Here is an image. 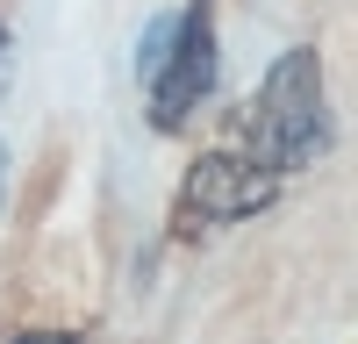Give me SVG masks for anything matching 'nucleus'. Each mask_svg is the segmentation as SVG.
Here are the masks:
<instances>
[{
	"mask_svg": "<svg viewBox=\"0 0 358 344\" xmlns=\"http://www.w3.org/2000/svg\"><path fill=\"white\" fill-rule=\"evenodd\" d=\"M322 143H330V115H322V65L315 50H287L265 72L251 122H244V158H258L265 172H301Z\"/></svg>",
	"mask_w": 358,
	"mask_h": 344,
	"instance_id": "f257e3e1",
	"label": "nucleus"
},
{
	"mask_svg": "<svg viewBox=\"0 0 358 344\" xmlns=\"http://www.w3.org/2000/svg\"><path fill=\"white\" fill-rule=\"evenodd\" d=\"M280 201V172H265L258 158L244 151H208L187 165V187H179V208H172V229H222V222H244L258 208H273Z\"/></svg>",
	"mask_w": 358,
	"mask_h": 344,
	"instance_id": "f03ea898",
	"label": "nucleus"
},
{
	"mask_svg": "<svg viewBox=\"0 0 358 344\" xmlns=\"http://www.w3.org/2000/svg\"><path fill=\"white\" fill-rule=\"evenodd\" d=\"M143 86H151V122L158 129H179L208 101V86H215V8H208V0H194V8L172 22V43H165L158 72Z\"/></svg>",
	"mask_w": 358,
	"mask_h": 344,
	"instance_id": "7ed1b4c3",
	"label": "nucleus"
},
{
	"mask_svg": "<svg viewBox=\"0 0 358 344\" xmlns=\"http://www.w3.org/2000/svg\"><path fill=\"white\" fill-rule=\"evenodd\" d=\"M15 344H79V337H65V330H29V337H15Z\"/></svg>",
	"mask_w": 358,
	"mask_h": 344,
	"instance_id": "20e7f679",
	"label": "nucleus"
},
{
	"mask_svg": "<svg viewBox=\"0 0 358 344\" xmlns=\"http://www.w3.org/2000/svg\"><path fill=\"white\" fill-rule=\"evenodd\" d=\"M0 180H8V143H0Z\"/></svg>",
	"mask_w": 358,
	"mask_h": 344,
	"instance_id": "39448f33",
	"label": "nucleus"
},
{
	"mask_svg": "<svg viewBox=\"0 0 358 344\" xmlns=\"http://www.w3.org/2000/svg\"><path fill=\"white\" fill-rule=\"evenodd\" d=\"M0 57H8V29H0Z\"/></svg>",
	"mask_w": 358,
	"mask_h": 344,
	"instance_id": "423d86ee",
	"label": "nucleus"
}]
</instances>
